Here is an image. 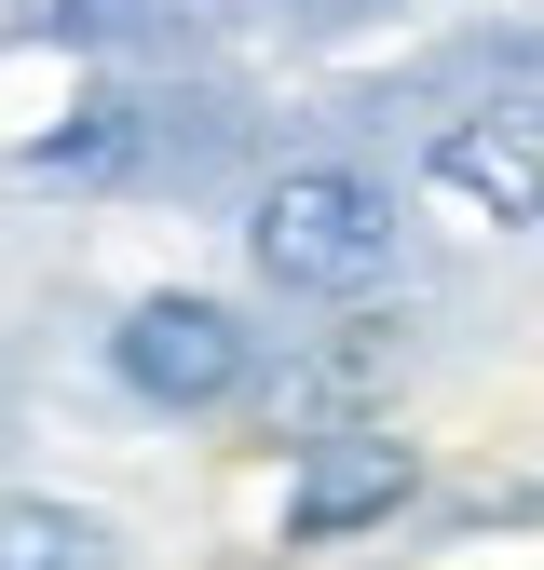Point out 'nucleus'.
<instances>
[{
    "label": "nucleus",
    "mask_w": 544,
    "mask_h": 570,
    "mask_svg": "<svg viewBox=\"0 0 544 570\" xmlns=\"http://www.w3.org/2000/svg\"><path fill=\"white\" fill-rule=\"evenodd\" d=\"M245 258H259L272 299H368L395 272V204L354 164H286L245 204Z\"/></svg>",
    "instance_id": "obj_1"
},
{
    "label": "nucleus",
    "mask_w": 544,
    "mask_h": 570,
    "mask_svg": "<svg viewBox=\"0 0 544 570\" xmlns=\"http://www.w3.org/2000/svg\"><path fill=\"white\" fill-rule=\"evenodd\" d=\"M109 381L136 394V407H232L245 381H259V340H245V313L232 299H204V285H150L123 326H109Z\"/></svg>",
    "instance_id": "obj_2"
},
{
    "label": "nucleus",
    "mask_w": 544,
    "mask_h": 570,
    "mask_svg": "<svg viewBox=\"0 0 544 570\" xmlns=\"http://www.w3.org/2000/svg\"><path fill=\"white\" fill-rule=\"evenodd\" d=\"M436 204H463L476 232H531L544 218V96H490V109H463L436 122Z\"/></svg>",
    "instance_id": "obj_3"
},
{
    "label": "nucleus",
    "mask_w": 544,
    "mask_h": 570,
    "mask_svg": "<svg viewBox=\"0 0 544 570\" xmlns=\"http://www.w3.org/2000/svg\"><path fill=\"white\" fill-rule=\"evenodd\" d=\"M408 489H422V449L381 435V421H340V435H313L300 475H286V543H354V530H381L408 503Z\"/></svg>",
    "instance_id": "obj_4"
},
{
    "label": "nucleus",
    "mask_w": 544,
    "mask_h": 570,
    "mask_svg": "<svg viewBox=\"0 0 544 570\" xmlns=\"http://www.w3.org/2000/svg\"><path fill=\"white\" fill-rule=\"evenodd\" d=\"M136 150H150V109H136V96H96V109H68V136L28 150V177H68V190H82V177H123Z\"/></svg>",
    "instance_id": "obj_5"
},
{
    "label": "nucleus",
    "mask_w": 544,
    "mask_h": 570,
    "mask_svg": "<svg viewBox=\"0 0 544 570\" xmlns=\"http://www.w3.org/2000/svg\"><path fill=\"white\" fill-rule=\"evenodd\" d=\"M0 570H109V530L82 503H0Z\"/></svg>",
    "instance_id": "obj_6"
},
{
    "label": "nucleus",
    "mask_w": 544,
    "mask_h": 570,
    "mask_svg": "<svg viewBox=\"0 0 544 570\" xmlns=\"http://www.w3.org/2000/svg\"><path fill=\"white\" fill-rule=\"evenodd\" d=\"M28 28L41 41H150L164 0H28Z\"/></svg>",
    "instance_id": "obj_7"
},
{
    "label": "nucleus",
    "mask_w": 544,
    "mask_h": 570,
    "mask_svg": "<svg viewBox=\"0 0 544 570\" xmlns=\"http://www.w3.org/2000/svg\"><path fill=\"white\" fill-rule=\"evenodd\" d=\"M368 381H381V340H354V353H313V367L286 381V421H340Z\"/></svg>",
    "instance_id": "obj_8"
}]
</instances>
